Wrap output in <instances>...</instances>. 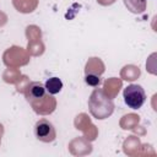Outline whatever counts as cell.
Here are the masks:
<instances>
[{
    "label": "cell",
    "instance_id": "8992f818",
    "mask_svg": "<svg viewBox=\"0 0 157 157\" xmlns=\"http://www.w3.org/2000/svg\"><path fill=\"white\" fill-rule=\"evenodd\" d=\"M85 81H86L87 85L93 86V87H96V86H98V85L101 83L99 76H97V75H94V74H87L86 77H85Z\"/></svg>",
    "mask_w": 157,
    "mask_h": 157
},
{
    "label": "cell",
    "instance_id": "5b68a950",
    "mask_svg": "<svg viewBox=\"0 0 157 157\" xmlns=\"http://www.w3.org/2000/svg\"><path fill=\"white\" fill-rule=\"evenodd\" d=\"M44 87H45V91L49 94H56L63 88V81L59 77H50L45 81Z\"/></svg>",
    "mask_w": 157,
    "mask_h": 157
},
{
    "label": "cell",
    "instance_id": "7a4b0ae2",
    "mask_svg": "<svg viewBox=\"0 0 157 157\" xmlns=\"http://www.w3.org/2000/svg\"><path fill=\"white\" fill-rule=\"evenodd\" d=\"M123 98L125 104L131 109H139L144 105L146 101L145 90L136 83L128 85L123 91Z\"/></svg>",
    "mask_w": 157,
    "mask_h": 157
},
{
    "label": "cell",
    "instance_id": "3957f363",
    "mask_svg": "<svg viewBox=\"0 0 157 157\" xmlns=\"http://www.w3.org/2000/svg\"><path fill=\"white\" fill-rule=\"evenodd\" d=\"M34 136L42 142H52L56 137L55 128L49 120L40 119L34 125Z\"/></svg>",
    "mask_w": 157,
    "mask_h": 157
},
{
    "label": "cell",
    "instance_id": "6da1fadb",
    "mask_svg": "<svg viewBox=\"0 0 157 157\" xmlns=\"http://www.w3.org/2000/svg\"><path fill=\"white\" fill-rule=\"evenodd\" d=\"M88 107H90L91 113L97 109V112L93 115L96 119H105L107 117H109L113 113L114 104H113L112 99H109L107 96H104V93L101 90H96L90 97Z\"/></svg>",
    "mask_w": 157,
    "mask_h": 157
},
{
    "label": "cell",
    "instance_id": "277c9868",
    "mask_svg": "<svg viewBox=\"0 0 157 157\" xmlns=\"http://www.w3.org/2000/svg\"><path fill=\"white\" fill-rule=\"evenodd\" d=\"M45 94V87L40 82H31L26 88V97L28 99H40Z\"/></svg>",
    "mask_w": 157,
    "mask_h": 157
}]
</instances>
